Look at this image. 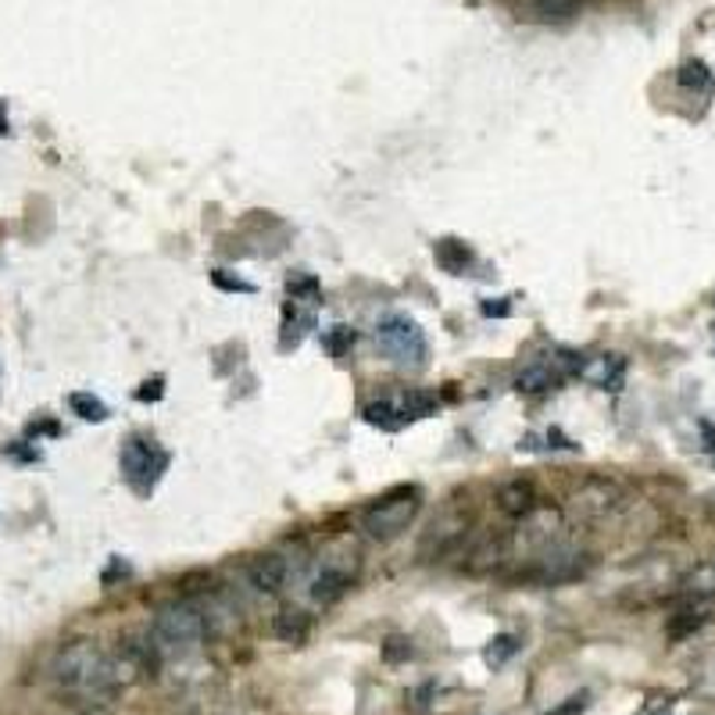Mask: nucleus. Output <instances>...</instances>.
Wrapping results in <instances>:
<instances>
[{
    "label": "nucleus",
    "instance_id": "obj_21",
    "mask_svg": "<svg viewBox=\"0 0 715 715\" xmlns=\"http://www.w3.org/2000/svg\"><path fill=\"white\" fill-rule=\"evenodd\" d=\"M69 405L86 422H104V419H108V408H104V401H97L94 394H72Z\"/></svg>",
    "mask_w": 715,
    "mask_h": 715
},
{
    "label": "nucleus",
    "instance_id": "obj_29",
    "mask_svg": "<svg viewBox=\"0 0 715 715\" xmlns=\"http://www.w3.org/2000/svg\"><path fill=\"white\" fill-rule=\"evenodd\" d=\"M162 386H165V380H151V383H143V390H140L136 397H140V401H158V397L165 394Z\"/></svg>",
    "mask_w": 715,
    "mask_h": 715
},
{
    "label": "nucleus",
    "instance_id": "obj_3",
    "mask_svg": "<svg viewBox=\"0 0 715 715\" xmlns=\"http://www.w3.org/2000/svg\"><path fill=\"white\" fill-rule=\"evenodd\" d=\"M422 509V493L419 490H394L390 498L383 501H376L372 509L361 515V529L369 533L372 540H394L401 537L412 523H415V515H419Z\"/></svg>",
    "mask_w": 715,
    "mask_h": 715
},
{
    "label": "nucleus",
    "instance_id": "obj_22",
    "mask_svg": "<svg viewBox=\"0 0 715 715\" xmlns=\"http://www.w3.org/2000/svg\"><path fill=\"white\" fill-rule=\"evenodd\" d=\"M622 380H627V361H622L619 355H608L601 361V372H597V386H601V390H619Z\"/></svg>",
    "mask_w": 715,
    "mask_h": 715
},
{
    "label": "nucleus",
    "instance_id": "obj_9",
    "mask_svg": "<svg viewBox=\"0 0 715 715\" xmlns=\"http://www.w3.org/2000/svg\"><path fill=\"white\" fill-rule=\"evenodd\" d=\"M465 533H469V509H458V504H451L444 509V515H437L433 523H429L426 537H422V555H444L448 548H454Z\"/></svg>",
    "mask_w": 715,
    "mask_h": 715
},
{
    "label": "nucleus",
    "instance_id": "obj_14",
    "mask_svg": "<svg viewBox=\"0 0 715 715\" xmlns=\"http://www.w3.org/2000/svg\"><path fill=\"white\" fill-rule=\"evenodd\" d=\"M498 509L512 519H526L537 509V490H533L529 479H509V484L498 490Z\"/></svg>",
    "mask_w": 715,
    "mask_h": 715
},
{
    "label": "nucleus",
    "instance_id": "obj_27",
    "mask_svg": "<svg viewBox=\"0 0 715 715\" xmlns=\"http://www.w3.org/2000/svg\"><path fill=\"white\" fill-rule=\"evenodd\" d=\"M212 283H215V286H223V290H240V294H251V290H254L251 283L226 276V269H215V272H212Z\"/></svg>",
    "mask_w": 715,
    "mask_h": 715
},
{
    "label": "nucleus",
    "instance_id": "obj_18",
    "mask_svg": "<svg viewBox=\"0 0 715 715\" xmlns=\"http://www.w3.org/2000/svg\"><path fill=\"white\" fill-rule=\"evenodd\" d=\"M401 412H405V419H426V415H433L437 408V394H426V390H408L405 397H397Z\"/></svg>",
    "mask_w": 715,
    "mask_h": 715
},
{
    "label": "nucleus",
    "instance_id": "obj_15",
    "mask_svg": "<svg viewBox=\"0 0 715 715\" xmlns=\"http://www.w3.org/2000/svg\"><path fill=\"white\" fill-rule=\"evenodd\" d=\"M680 594L687 601H712L715 597V555L701 558V562L680 580Z\"/></svg>",
    "mask_w": 715,
    "mask_h": 715
},
{
    "label": "nucleus",
    "instance_id": "obj_6",
    "mask_svg": "<svg viewBox=\"0 0 715 715\" xmlns=\"http://www.w3.org/2000/svg\"><path fill=\"white\" fill-rule=\"evenodd\" d=\"M569 509L583 523H608V519L627 509V490L612 484V479H587L583 487L572 490Z\"/></svg>",
    "mask_w": 715,
    "mask_h": 715
},
{
    "label": "nucleus",
    "instance_id": "obj_10",
    "mask_svg": "<svg viewBox=\"0 0 715 715\" xmlns=\"http://www.w3.org/2000/svg\"><path fill=\"white\" fill-rule=\"evenodd\" d=\"M347 591H350V569L341 562H326L315 572V580H311V601H319V605L341 601Z\"/></svg>",
    "mask_w": 715,
    "mask_h": 715
},
{
    "label": "nucleus",
    "instance_id": "obj_12",
    "mask_svg": "<svg viewBox=\"0 0 715 715\" xmlns=\"http://www.w3.org/2000/svg\"><path fill=\"white\" fill-rule=\"evenodd\" d=\"M251 583L262 594H279L286 587V580H290V562H286L283 555H262L251 562Z\"/></svg>",
    "mask_w": 715,
    "mask_h": 715
},
{
    "label": "nucleus",
    "instance_id": "obj_30",
    "mask_svg": "<svg viewBox=\"0 0 715 715\" xmlns=\"http://www.w3.org/2000/svg\"><path fill=\"white\" fill-rule=\"evenodd\" d=\"M484 315H509V305H484Z\"/></svg>",
    "mask_w": 715,
    "mask_h": 715
},
{
    "label": "nucleus",
    "instance_id": "obj_24",
    "mask_svg": "<svg viewBox=\"0 0 715 715\" xmlns=\"http://www.w3.org/2000/svg\"><path fill=\"white\" fill-rule=\"evenodd\" d=\"M676 80H680V86H687V90H705V86H712V72H708L705 61H687Z\"/></svg>",
    "mask_w": 715,
    "mask_h": 715
},
{
    "label": "nucleus",
    "instance_id": "obj_20",
    "mask_svg": "<svg viewBox=\"0 0 715 715\" xmlns=\"http://www.w3.org/2000/svg\"><path fill=\"white\" fill-rule=\"evenodd\" d=\"M705 612L701 608H683V612H676L672 619H669V636L672 641H683V636H691L694 630H701L705 627Z\"/></svg>",
    "mask_w": 715,
    "mask_h": 715
},
{
    "label": "nucleus",
    "instance_id": "obj_28",
    "mask_svg": "<svg viewBox=\"0 0 715 715\" xmlns=\"http://www.w3.org/2000/svg\"><path fill=\"white\" fill-rule=\"evenodd\" d=\"M587 705H591V694H587V691H580V694H572L562 708H555V712H548V715H580Z\"/></svg>",
    "mask_w": 715,
    "mask_h": 715
},
{
    "label": "nucleus",
    "instance_id": "obj_17",
    "mask_svg": "<svg viewBox=\"0 0 715 715\" xmlns=\"http://www.w3.org/2000/svg\"><path fill=\"white\" fill-rule=\"evenodd\" d=\"M366 422L369 426H380V429H390V433H397L401 426H405V412H401L397 401H372V405H366Z\"/></svg>",
    "mask_w": 715,
    "mask_h": 715
},
{
    "label": "nucleus",
    "instance_id": "obj_7",
    "mask_svg": "<svg viewBox=\"0 0 715 715\" xmlns=\"http://www.w3.org/2000/svg\"><path fill=\"white\" fill-rule=\"evenodd\" d=\"M591 569V555L580 551L576 544H555V548L533 555V565L523 572L526 580H537V583H569V580H580L583 572Z\"/></svg>",
    "mask_w": 715,
    "mask_h": 715
},
{
    "label": "nucleus",
    "instance_id": "obj_11",
    "mask_svg": "<svg viewBox=\"0 0 715 715\" xmlns=\"http://www.w3.org/2000/svg\"><path fill=\"white\" fill-rule=\"evenodd\" d=\"M509 551H512L509 537H493V533H487V537H479L469 548V555H465V569H469V572H493L504 562V558H509Z\"/></svg>",
    "mask_w": 715,
    "mask_h": 715
},
{
    "label": "nucleus",
    "instance_id": "obj_2",
    "mask_svg": "<svg viewBox=\"0 0 715 715\" xmlns=\"http://www.w3.org/2000/svg\"><path fill=\"white\" fill-rule=\"evenodd\" d=\"M376 347L383 350V358L390 366L397 369H408V372H419L426 369V358H429V344L419 330V322L408 319V315H386L380 319L376 326Z\"/></svg>",
    "mask_w": 715,
    "mask_h": 715
},
{
    "label": "nucleus",
    "instance_id": "obj_4",
    "mask_svg": "<svg viewBox=\"0 0 715 715\" xmlns=\"http://www.w3.org/2000/svg\"><path fill=\"white\" fill-rule=\"evenodd\" d=\"M204 612L193 601H172L154 616V636L168 647H193L204 641Z\"/></svg>",
    "mask_w": 715,
    "mask_h": 715
},
{
    "label": "nucleus",
    "instance_id": "obj_5",
    "mask_svg": "<svg viewBox=\"0 0 715 715\" xmlns=\"http://www.w3.org/2000/svg\"><path fill=\"white\" fill-rule=\"evenodd\" d=\"M165 469H168V451L154 444V440L133 437L122 448V476L136 493H151Z\"/></svg>",
    "mask_w": 715,
    "mask_h": 715
},
{
    "label": "nucleus",
    "instance_id": "obj_25",
    "mask_svg": "<svg viewBox=\"0 0 715 715\" xmlns=\"http://www.w3.org/2000/svg\"><path fill=\"white\" fill-rule=\"evenodd\" d=\"M350 344H355V330H347V326H333L330 333H326V350L333 358H344L347 350H350Z\"/></svg>",
    "mask_w": 715,
    "mask_h": 715
},
{
    "label": "nucleus",
    "instance_id": "obj_1",
    "mask_svg": "<svg viewBox=\"0 0 715 715\" xmlns=\"http://www.w3.org/2000/svg\"><path fill=\"white\" fill-rule=\"evenodd\" d=\"M55 680L69 694L80 698H104L122 683L119 662L108 658L94 641H75L69 644L55 662Z\"/></svg>",
    "mask_w": 715,
    "mask_h": 715
},
{
    "label": "nucleus",
    "instance_id": "obj_19",
    "mask_svg": "<svg viewBox=\"0 0 715 715\" xmlns=\"http://www.w3.org/2000/svg\"><path fill=\"white\" fill-rule=\"evenodd\" d=\"M469 247L458 243V240H440L437 243V262L444 265L448 272H462L465 265H469Z\"/></svg>",
    "mask_w": 715,
    "mask_h": 715
},
{
    "label": "nucleus",
    "instance_id": "obj_13",
    "mask_svg": "<svg viewBox=\"0 0 715 715\" xmlns=\"http://www.w3.org/2000/svg\"><path fill=\"white\" fill-rule=\"evenodd\" d=\"M583 0H519V19L526 22H569L576 19Z\"/></svg>",
    "mask_w": 715,
    "mask_h": 715
},
{
    "label": "nucleus",
    "instance_id": "obj_23",
    "mask_svg": "<svg viewBox=\"0 0 715 715\" xmlns=\"http://www.w3.org/2000/svg\"><path fill=\"white\" fill-rule=\"evenodd\" d=\"M515 652H519V641H515V636H512V633H501V636H493V641H490V647H487L484 658H487V666L498 669V666H504V662H509Z\"/></svg>",
    "mask_w": 715,
    "mask_h": 715
},
{
    "label": "nucleus",
    "instance_id": "obj_26",
    "mask_svg": "<svg viewBox=\"0 0 715 715\" xmlns=\"http://www.w3.org/2000/svg\"><path fill=\"white\" fill-rule=\"evenodd\" d=\"M412 652H415V647H412L408 636H390V641L383 644V658L386 662H408Z\"/></svg>",
    "mask_w": 715,
    "mask_h": 715
},
{
    "label": "nucleus",
    "instance_id": "obj_16",
    "mask_svg": "<svg viewBox=\"0 0 715 715\" xmlns=\"http://www.w3.org/2000/svg\"><path fill=\"white\" fill-rule=\"evenodd\" d=\"M272 630H276L283 644H305L308 633H311V616L305 612V608H283L276 622H272Z\"/></svg>",
    "mask_w": 715,
    "mask_h": 715
},
{
    "label": "nucleus",
    "instance_id": "obj_8",
    "mask_svg": "<svg viewBox=\"0 0 715 715\" xmlns=\"http://www.w3.org/2000/svg\"><path fill=\"white\" fill-rule=\"evenodd\" d=\"M572 369H583V361H576V355H540V358H533L529 366L519 369L515 386L523 390V394H544V390L562 383Z\"/></svg>",
    "mask_w": 715,
    "mask_h": 715
}]
</instances>
